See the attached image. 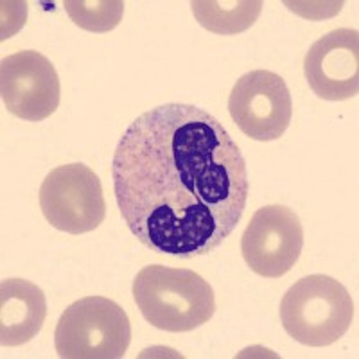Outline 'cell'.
I'll list each match as a JSON object with an SVG mask.
<instances>
[{
  "label": "cell",
  "mask_w": 359,
  "mask_h": 359,
  "mask_svg": "<svg viewBox=\"0 0 359 359\" xmlns=\"http://www.w3.org/2000/svg\"><path fill=\"white\" fill-rule=\"evenodd\" d=\"M111 178L118 210L137 239L180 259L208 255L241 221L248 171L212 114L168 102L135 118L117 144Z\"/></svg>",
  "instance_id": "obj_1"
},
{
  "label": "cell",
  "mask_w": 359,
  "mask_h": 359,
  "mask_svg": "<svg viewBox=\"0 0 359 359\" xmlns=\"http://www.w3.org/2000/svg\"><path fill=\"white\" fill-rule=\"evenodd\" d=\"M133 298L144 320L165 332L194 331L214 316L212 286L191 269L146 266L133 280Z\"/></svg>",
  "instance_id": "obj_2"
},
{
  "label": "cell",
  "mask_w": 359,
  "mask_h": 359,
  "mask_svg": "<svg viewBox=\"0 0 359 359\" xmlns=\"http://www.w3.org/2000/svg\"><path fill=\"white\" fill-rule=\"evenodd\" d=\"M354 302L341 282L329 275L297 280L280 302V322L294 341L327 347L351 329Z\"/></svg>",
  "instance_id": "obj_3"
},
{
  "label": "cell",
  "mask_w": 359,
  "mask_h": 359,
  "mask_svg": "<svg viewBox=\"0 0 359 359\" xmlns=\"http://www.w3.org/2000/svg\"><path fill=\"white\" fill-rule=\"evenodd\" d=\"M131 341L126 311L104 297H86L67 307L54 332L63 359H118Z\"/></svg>",
  "instance_id": "obj_4"
},
{
  "label": "cell",
  "mask_w": 359,
  "mask_h": 359,
  "mask_svg": "<svg viewBox=\"0 0 359 359\" xmlns=\"http://www.w3.org/2000/svg\"><path fill=\"white\" fill-rule=\"evenodd\" d=\"M40 208L56 230L72 236L92 232L107 216L101 180L85 163L60 165L41 184Z\"/></svg>",
  "instance_id": "obj_5"
},
{
  "label": "cell",
  "mask_w": 359,
  "mask_h": 359,
  "mask_svg": "<svg viewBox=\"0 0 359 359\" xmlns=\"http://www.w3.org/2000/svg\"><path fill=\"white\" fill-rule=\"evenodd\" d=\"M237 128L253 140L280 139L291 124L293 101L286 81L269 70H252L237 79L229 97Z\"/></svg>",
  "instance_id": "obj_6"
},
{
  "label": "cell",
  "mask_w": 359,
  "mask_h": 359,
  "mask_svg": "<svg viewBox=\"0 0 359 359\" xmlns=\"http://www.w3.org/2000/svg\"><path fill=\"white\" fill-rule=\"evenodd\" d=\"M304 248V229L284 205H268L253 214L241 239L243 259L253 273L278 278L291 271Z\"/></svg>",
  "instance_id": "obj_7"
},
{
  "label": "cell",
  "mask_w": 359,
  "mask_h": 359,
  "mask_svg": "<svg viewBox=\"0 0 359 359\" xmlns=\"http://www.w3.org/2000/svg\"><path fill=\"white\" fill-rule=\"evenodd\" d=\"M0 97L13 115L40 123L60 107V76L43 54L20 50L0 63Z\"/></svg>",
  "instance_id": "obj_8"
},
{
  "label": "cell",
  "mask_w": 359,
  "mask_h": 359,
  "mask_svg": "<svg viewBox=\"0 0 359 359\" xmlns=\"http://www.w3.org/2000/svg\"><path fill=\"white\" fill-rule=\"evenodd\" d=\"M304 74L316 97L345 101L359 92V34L355 29L331 31L311 45Z\"/></svg>",
  "instance_id": "obj_9"
},
{
  "label": "cell",
  "mask_w": 359,
  "mask_h": 359,
  "mask_svg": "<svg viewBox=\"0 0 359 359\" xmlns=\"http://www.w3.org/2000/svg\"><path fill=\"white\" fill-rule=\"evenodd\" d=\"M47 298L43 291L24 278L0 282V343L20 347L31 341L43 327Z\"/></svg>",
  "instance_id": "obj_10"
},
{
  "label": "cell",
  "mask_w": 359,
  "mask_h": 359,
  "mask_svg": "<svg viewBox=\"0 0 359 359\" xmlns=\"http://www.w3.org/2000/svg\"><path fill=\"white\" fill-rule=\"evenodd\" d=\"M261 0H196L191 2L194 18L201 27L214 34H239L252 27L262 11Z\"/></svg>",
  "instance_id": "obj_11"
},
{
  "label": "cell",
  "mask_w": 359,
  "mask_h": 359,
  "mask_svg": "<svg viewBox=\"0 0 359 359\" xmlns=\"http://www.w3.org/2000/svg\"><path fill=\"white\" fill-rule=\"evenodd\" d=\"M65 11L78 27L90 33H108L123 20V0H67Z\"/></svg>",
  "instance_id": "obj_12"
}]
</instances>
